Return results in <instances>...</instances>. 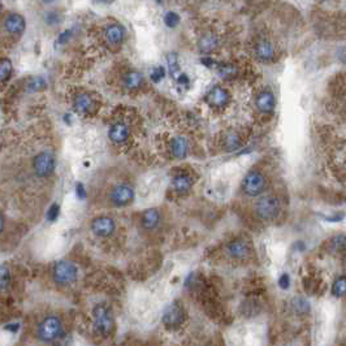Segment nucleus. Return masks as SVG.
Returning a JSON list of instances; mask_svg holds the SVG:
<instances>
[{
    "label": "nucleus",
    "instance_id": "423d86ee",
    "mask_svg": "<svg viewBox=\"0 0 346 346\" xmlns=\"http://www.w3.org/2000/svg\"><path fill=\"white\" fill-rule=\"evenodd\" d=\"M55 167V155L50 151L39 153L33 159V169L38 177H49L53 173Z\"/></svg>",
    "mask_w": 346,
    "mask_h": 346
},
{
    "label": "nucleus",
    "instance_id": "72a5a7b5",
    "mask_svg": "<svg viewBox=\"0 0 346 346\" xmlns=\"http://www.w3.org/2000/svg\"><path fill=\"white\" fill-rule=\"evenodd\" d=\"M46 23L49 24V25H56V24L60 23V20H61V16H60L59 12H49L47 15H46Z\"/></svg>",
    "mask_w": 346,
    "mask_h": 346
},
{
    "label": "nucleus",
    "instance_id": "7ed1b4c3",
    "mask_svg": "<svg viewBox=\"0 0 346 346\" xmlns=\"http://www.w3.org/2000/svg\"><path fill=\"white\" fill-rule=\"evenodd\" d=\"M53 279L59 285H69L79 279V268L69 261L56 262L53 268Z\"/></svg>",
    "mask_w": 346,
    "mask_h": 346
},
{
    "label": "nucleus",
    "instance_id": "a878e982",
    "mask_svg": "<svg viewBox=\"0 0 346 346\" xmlns=\"http://www.w3.org/2000/svg\"><path fill=\"white\" fill-rule=\"evenodd\" d=\"M219 76L224 80H232L237 76V68L233 64H220L217 67Z\"/></svg>",
    "mask_w": 346,
    "mask_h": 346
},
{
    "label": "nucleus",
    "instance_id": "cd10ccee",
    "mask_svg": "<svg viewBox=\"0 0 346 346\" xmlns=\"http://www.w3.org/2000/svg\"><path fill=\"white\" fill-rule=\"evenodd\" d=\"M11 285V271L7 266H0V292L7 291Z\"/></svg>",
    "mask_w": 346,
    "mask_h": 346
},
{
    "label": "nucleus",
    "instance_id": "ea45409f",
    "mask_svg": "<svg viewBox=\"0 0 346 346\" xmlns=\"http://www.w3.org/2000/svg\"><path fill=\"white\" fill-rule=\"evenodd\" d=\"M202 64H205V65H207V67H213V65H215V63H213V60L210 59V57L202 59Z\"/></svg>",
    "mask_w": 346,
    "mask_h": 346
},
{
    "label": "nucleus",
    "instance_id": "bb28decb",
    "mask_svg": "<svg viewBox=\"0 0 346 346\" xmlns=\"http://www.w3.org/2000/svg\"><path fill=\"white\" fill-rule=\"evenodd\" d=\"M12 72H13V65L9 59H0V82H5L9 80Z\"/></svg>",
    "mask_w": 346,
    "mask_h": 346
},
{
    "label": "nucleus",
    "instance_id": "a19ab883",
    "mask_svg": "<svg viewBox=\"0 0 346 346\" xmlns=\"http://www.w3.org/2000/svg\"><path fill=\"white\" fill-rule=\"evenodd\" d=\"M4 224H5V219H4V215L1 213V211H0V235H1V232L4 231Z\"/></svg>",
    "mask_w": 346,
    "mask_h": 346
},
{
    "label": "nucleus",
    "instance_id": "2eb2a0df",
    "mask_svg": "<svg viewBox=\"0 0 346 346\" xmlns=\"http://www.w3.org/2000/svg\"><path fill=\"white\" fill-rule=\"evenodd\" d=\"M129 135H131V131H129L127 124L124 123L113 124V125L109 128V132H108V137H109V139H111L113 143H116V145H120V143L127 142Z\"/></svg>",
    "mask_w": 346,
    "mask_h": 346
},
{
    "label": "nucleus",
    "instance_id": "c9c22d12",
    "mask_svg": "<svg viewBox=\"0 0 346 346\" xmlns=\"http://www.w3.org/2000/svg\"><path fill=\"white\" fill-rule=\"evenodd\" d=\"M72 37V30H65V31H63V33L60 34L59 38H57V45H64V43H67L69 39H71Z\"/></svg>",
    "mask_w": 346,
    "mask_h": 346
},
{
    "label": "nucleus",
    "instance_id": "f704fd0d",
    "mask_svg": "<svg viewBox=\"0 0 346 346\" xmlns=\"http://www.w3.org/2000/svg\"><path fill=\"white\" fill-rule=\"evenodd\" d=\"M279 287L283 289V291H287L291 287V276L289 273H283V275L279 277Z\"/></svg>",
    "mask_w": 346,
    "mask_h": 346
},
{
    "label": "nucleus",
    "instance_id": "f8f14e48",
    "mask_svg": "<svg viewBox=\"0 0 346 346\" xmlns=\"http://www.w3.org/2000/svg\"><path fill=\"white\" fill-rule=\"evenodd\" d=\"M73 107H75V111L80 113V115H89V113L94 111L95 102H94V99L90 97L89 94L80 93L75 97Z\"/></svg>",
    "mask_w": 346,
    "mask_h": 346
},
{
    "label": "nucleus",
    "instance_id": "c85d7f7f",
    "mask_svg": "<svg viewBox=\"0 0 346 346\" xmlns=\"http://www.w3.org/2000/svg\"><path fill=\"white\" fill-rule=\"evenodd\" d=\"M293 309L297 314H301V315H303V314L309 313L310 311V303L306 301L305 298H301V297L294 298Z\"/></svg>",
    "mask_w": 346,
    "mask_h": 346
},
{
    "label": "nucleus",
    "instance_id": "9b49d317",
    "mask_svg": "<svg viewBox=\"0 0 346 346\" xmlns=\"http://www.w3.org/2000/svg\"><path fill=\"white\" fill-rule=\"evenodd\" d=\"M227 253L233 259H246L251 253L250 245L243 240H233L227 245Z\"/></svg>",
    "mask_w": 346,
    "mask_h": 346
},
{
    "label": "nucleus",
    "instance_id": "6ab92c4d",
    "mask_svg": "<svg viewBox=\"0 0 346 346\" xmlns=\"http://www.w3.org/2000/svg\"><path fill=\"white\" fill-rule=\"evenodd\" d=\"M142 228L146 231H154L160 224V213L158 209H149L143 211L141 216Z\"/></svg>",
    "mask_w": 346,
    "mask_h": 346
},
{
    "label": "nucleus",
    "instance_id": "58836bf2",
    "mask_svg": "<svg viewBox=\"0 0 346 346\" xmlns=\"http://www.w3.org/2000/svg\"><path fill=\"white\" fill-rule=\"evenodd\" d=\"M177 81H179L180 85H187V83L190 82L189 81V77H187V76L185 75V73H181V75H180L179 77H177Z\"/></svg>",
    "mask_w": 346,
    "mask_h": 346
},
{
    "label": "nucleus",
    "instance_id": "412c9836",
    "mask_svg": "<svg viewBox=\"0 0 346 346\" xmlns=\"http://www.w3.org/2000/svg\"><path fill=\"white\" fill-rule=\"evenodd\" d=\"M123 81L124 86H125L128 90H137L139 89L142 83H143V76L137 71H131L124 76Z\"/></svg>",
    "mask_w": 346,
    "mask_h": 346
},
{
    "label": "nucleus",
    "instance_id": "5701e85b",
    "mask_svg": "<svg viewBox=\"0 0 346 346\" xmlns=\"http://www.w3.org/2000/svg\"><path fill=\"white\" fill-rule=\"evenodd\" d=\"M242 146V141L240 134L237 133H229L225 135V139H224V147L227 151H237Z\"/></svg>",
    "mask_w": 346,
    "mask_h": 346
},
{
    "label": "nucleus",
    "instance_id": "2f4dec72",
    "mask_svg": "<svg viewBox=\"0 0 346 346\" xmlns=\"http://www.w3.org/2000/svg\"><path fill=\"white\" fill-rule=\"evenodd\" d=\"M60 215V206L57 203H53L50 206V209L47 210V213H46V219L49 223H53L57 220Z\"/></svg>",
    "mask_w": 346,
    "mask_h": 346
},
{
    "label": "nucleus",
    "instance_id": "a18cd8bd",
    "mask_svg": "<svg viewBox=\"0 0 346 346\" xmlns=\"http://www.w3.org/2000/svg\"><path fill=\"white\" fill-rule=\"evenodd\" d=\"M1 9H3V4L0 3V12H1Z\"/></svg>",
    "mask_w": 346,
    "mask_h": 346
},
{
    "label": "nucleus",
    "instance_id": "aec40b11",
    "mask_svg": "<svg viewBox=\"0 0 346 346\" xmlns=\"http://www.w3.org/2000/svg\"><path fill=\"white\" fill-rule=\"evenodd\" d=\"M172 186L179 194H186L193 187V179L186 173H180L172 180Z\"/></svg>",
    "mask_w": 346,
    "mask_h": 346
},
{
    "label": "nucleus",
    "instance_id": "473e14b6",
    "mask_svg": "<svg viewBox=\"0 0 346 346\" xmlns=\"http://www.w3.org/2000/svg\"><path fill=\"white\" fill-rule=\"evenodd\" d=\"M164 76H165V69H164L163 67H157L151 72V76H150V77H151V81L158 83V82H160L164 79Z\"/></svg>",
    "mask_w": 346,
    "mask_h": 346
},
{
    "label": "nucleus",
    "instance_id": "de8ad7c7",
    "mask_svg": "<svg viewBox=\"0 0 346 346\" xmlns=\"http://www.w3.org/2000/svg\"><path fill=\"white\" fill-rule=\"evenodd\" d=\"M157 1H161V0H157Z\"/></svg>",
    "mask_w": 346,
    "mask_h": 346
},
{
    "label": "nucleus",
    "instance_id": "79ce46f5",
    "mask_svg": "<svg viewBox=\"0 0 346 346\" xmlns=\"http://www.w3.org/2000/svg\"><path fill=\"white\" fill-rule=\"evenodd\" d=\"M64 120H65V123H68V124H71V115H65L64 116Z\"/></svg>",
    "mask_w": 346,
    "mask_h": 346
},
{
    "label": "nucleus",
    "instance_id": "c03bdc74",
    "mask_svg": "<svg viewBox=\"0 0 346 346\" xmlns=\"http://www.w3.org/2000/svg\"><path fill=\"white\" fill-rule=\"evenodd\" d=\"M43 1H45V3H53V0H43Z\"/></svg>",
    "mask_w": 346,
    "mask_h": 346
},
{
    "label": "nucleus",
    "instance_id": "1a4fd4ad",
    "mask_svg": "<svg viewBox=\"0 0 346 346\" xmlns=\"http://www.w3.org/2000/svg\"><path fill=\"white\" fill-rule=\"evenodd\" d=\"M91 232L97 237H102V239H107L109 236L113 235V232L116 229L115 220L108 216H99L91 221Z\"/></svg>",
    "mask_w": 346,
    "mask_h": 346
},
{
    "label": "nucleus",
    "instance_id": "4be33fe9",
    "mask_svg": "<svg viewBox=\"0 0 346 346\" xmlns=\"http://www.w3.org/2000/svg\"><path fill=\"white\" fill-rule=\"evenodd\" d=\"M219 46V39L213 34H206L198 41V49L202 53H211L217 49Z\"/></svg>",
    "mask_w": 346,
    "mask_h": 346
},
{
    "label": "nucleus",
    "instance_id": "4468645a",
    "mask_svg": "<svg viewBox=\"0 0 346 346\" xmlns=\"http://www.w3.org/2000/svg\"><path fill=\"white\" fill-rule=\"evenodd\" d=\"M255 106L262 113H272L276 108V98L271 91H262L255 99Z\"/></svg>",
    "mask_w": 346,
    "mask_h": 346
},
{
    "label": "nucleus",
    "instance_id": "7c9ffc66",
    "mask_svg": "<svg viewBox=\"0 0 346 346\" xmlns=\"http://www.w3.org/2000/svg\"><path fill=\"white\" fill-rule=\"evenodd\" d=\"M164 24L167 25L169 29H173L180 24V16L176 12H167L164 16Z\"/></svg>",
    "mask_w": 346,
    "mask_h": 346
},
{
    "label": "nucleus",
    "instance_id": "f3484780",
    "mask_svg": "<svg viewBox=\"0 0 346 346\" xmlns=\"http://www.w3.org/2000/svg\"><path fill=\"white\" fill-rule=\"evenodd\" d=\"M25 19L23 16L17 15V13H12V15L7 16L4 20V27L7 31L12 34L23 33L25 30Z\"/></svg>",
    "mask_w": 346,
    "mask_h": 346
},
{
    "label": "nucleus",
    "instance_id": "37998d69",
    "mask_svg": "<svg viewBox=\"0 0 346 346\" xmlns=\"http://www.w3.org/2000/svg\"><path fill=\"white\" fill-rule=\"evenodd\" d=\"M99 3H105V4H108V3H112L113 0H98Z\"/></svg>",
    "mask_w": 346,
    "mask_h": 346
},
{
    "label": "nucleus",
    "instance_id": "49530a36",
    "mask_svg": "<svg viewBox=\"0 0 346 346\" xmlns=\"http://www.w3.org/2000/svg\"><path fill=\"white\" fill-rule=\"evenodd\" d=\"M317 1H319V3H323V1H325V0H317Z\"/></svg>",
    "mask_w": 346,
    "mask_h": 346
},
{
    "label": "nucleus",
    "instance_id": "39448f33",
    "mask_svg": "<svg viewBox=\"0 0 346 346\" xmlns=\"http://www.w3.org/2000/svg\"><path fill=\"white\" fill-rule=\"evenodd\" d=\"M267 180L259 171H250L242 181V190L249 197H258L266 190Z\"/></svg>",
    "mask_w": 346,
    "mask_h": 346
},
{
    "label": "nucleus",
    "instance_id": "ddd939ff",
    "mask_svg": "<svg viewBox=\"0 0 346 346\" xmlns=\"http://www.w3.org/2000/svg\"><path fill=\"white\" fill-rule=\"evenodd\" d=\"M275 47L267 39H262L255 46V56L258 60H261L262 63H271L275 59Z\"/></svg>",
    "mask_w": 346,
    "mask_h": 346
},
{
    "label": "nucleus",
    "instance_id": "f03ea898",
    "mask_svg": "<svg viewBox=\"0 0 346 346\" xmlns=\"http://www.w3.org/2000/svg\"><path fill=\"white\" fill-rule=\"evenodd\" d=\"M38 340L42 343L50 344L53 343L63 335V323L61 319L56 315H49L38 324L37 332H35Z\"/></svg>",
    "mask_w": 346,
    "mask_h": 346
},
{
    "label": "nucleus",
    "instance_id": "20e7f679",
    "mask_svg": "<svg viewBox=\"0 0 346 346\" xmlns=\"http://www.w3.org/2000/svg\"><path fill=\"white\" fill-rule=\"evenodd\" d=\"M281 211V203L279 198L273 195L261 198L255 205V213L263 221H273L279 217Z\"/></svg>",
    "mask_w": 346,
    "mask_h": 346
},
{
    "label": "nucleus",
    "instance_id": "f257e3e1",
    "mask_svg": "<svg viewBox=\"0 0 346 346\" xmlns=\"http://www.w3.org/2000/svg\"><path fill=\"white\" fill-rule=\"evenodd\" d=\"M93 327L95 335L103 339L112 335L115 329V317L107 303H98L93 309Z\"/></svg>",
    "mask_w": 346,
    "mask_h": 346
},
{
    "label": "nucleus",
    "instance_id": "dca6fc26",
    "mask_svg": "<svg viewBox=\"0 0 346 346\" xmlns=\"http://www.w3.org/2000/svg\"><path fill=\"white\" fill-rule=\"evenodd\" d=\"M169 150H171L172 157L176 159H185L189 153V143H187L186 138L177 135L171 141L169 145Z\"/></svg>",
    "mask_w": 346,
    "mask_h": 346
},
{
    "label": "nucleus",
    "instance_id": "b1692460",
    "mask_svg": "<svg viewBox=\"0 0 346 346\" xmlns=\"http://www.w3.org/2000/svg\"><path fill=\"white\" fill-rule=\"evenodd\" d=\"M46 86H47V82H46L45 79H42V77H33V79L30 80L27 83L25 90H27V93H38V91L45 90Z\"/></svg>",
    "mask_w": 346,
    "mask_h": 346
},
{
    "label": "nucleus",
    "instance_id": "9d476101",
    "mask_svg": "<svg viewBox=\"0 0 346 346\" xmlns=\"http://www.w3.org/2000/svg\"><path fill=\"white\" fill-rule=\"evenodd\" d=\"M231 102V94L221 86H213L206 95V103L213 108H223Z\"/></svg>",
    "mask_w": 346,
    "mask_h": 346
},
{
    "label": "nucleus",
    "instance_id": "e433bc0d",
    "mask_svg": "<svg viewBox=\"0 0 346 346\" xmlns=\"http://www.w3.org/2000/svg\"><path fill=\"white\" fill-rule=\"evenodd\" d=\"M76 195L79 199H85L86 198V189L82 183L76 184Z\"/></svg>",
    "mask_w": 346,
    "mask_h": 346
},
{
    "label": "nucleus",
    "instance_id": "393cba45",
    "mask_svg": "<svg viewBox=\"0 0 346 346\" xmlns=\"http://www.w3.org/2000/svg\"><path fill=\"white\" fill-rule=\"evenodd\" d=\"M346 293V277L345 276H339L332 284V294L336 298L344 297Z\"/></svg>",
    "mask_w": 346,
    "mask_h": 346
},
{
    "label": "nucleus",
    "instance_id": "4c0bfd02",
    "mask_svg": "<svg viewBox=\"0 0 346 346\" xmlns=\"http://www.w3.org/2000/svg\"><path fill=\"white\" fill-rule=\"evenodd\" d=\"M4 329H5V331L12 332V333H16V332H17L20 329V324L19 323L8 324V325H5V327H4Z\"/></svg>",
    "mask_w": 346,
    "mask_h": 346
},
{
    "label": "nucleus",
    "instance_id": "a211bd4d",
    "mask_svg": "<svg viewBox=\"0 0 346 346\" xmlns=\"http://www.w3.org/2000/svg\"><path fill=\"white\" fill-rule=\"evenodd\" d=\"M106 41L111 45H119L125 38V29L120 24H111L105 30Z\"/></svg>",
    "mask_w": 346,
    "mask_h": 346
},
{
    "label": "nucleus",
    "instance_id": "6e6552de",
    "mask_svg": "<svg viewBox=\"0 0 346 346\" xmlns=\"http://www.w3.org/2000/svg\"><path fill=\"white\" fill-rule=\"evenodd\" d=\"M185 321V311L177 303H172L164 310L161 323L168 328H179Z\"/></svg>",
    "mask_w": 346,
    "mask_h": 346
},
{
    "label": "nucleus",
    "instance_id": "0eeeda50",
    "mask_svg": "<svg viewBox=\"0 0 346 346\" xmlns=\"http://www.w3.org/2000/svg\"><path fill=\"white\" fill-rule=\"evenodd\" d=\"M134 197H135V193H134V189L131 185L120 184V185H116L111 190L109 201L116 207H125V206L131 205L132 202L134 201Z\"/></svg>",
    "mask_w": 346,
    "mask_h": 346
},
{
    "label": "nucleus",
    "instance_id": "c756f323",
    "mask_svg": "<svg viewBox=\"0 0 346 346\" xmlns=\"http://www.w3.org/2000/svg\"><path fill=\"white\" fill-rule=\"evenodd\" d=\"M167 63H168V68H169V72H171L172 76H177V72H180V64H179V57H177V53H171L167 55Z\"/></svg>",
    "mask_w": 346,
    "mask_h": 346
}]
</instances>
